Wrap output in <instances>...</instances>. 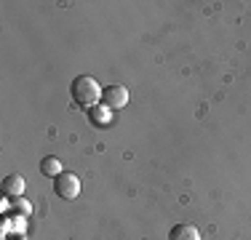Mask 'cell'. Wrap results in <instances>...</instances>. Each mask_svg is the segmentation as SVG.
Masks as SVG:
<instances>
[{
  "label": "cell",
  "instance_id": "1",
  "mask_svg": "<svg viewBox=\"0 0 251 240\" xmlns=\"http://www.w3.org/2000/svg\"><path fill=\"white\" fill-rule=\"evenodd\" d=\"M101 91H104V88H101L91 75H80L73 80V99L80 107H94L101 99Z\"/></svg>",
  "mask_w": 251,
  "mask_h": 240
},
{
  "label": "cell",
  "instance_id": "2",
  "mask_svg": "<svg viewBox=\"0 0 251 240\" xmlns=\"http://www.w3.org/2000/svg\"><path fill=\"white\" fill-rule=\"evenodd\" d=\"M53 190H56V195L62 197V200H75V197L80 195V176H75V173H70V171H62L53 179Z\"/></svg>",
  "mask_w": 251,
  "mask_h": 240
},
{
  "label": "cell",
  "instance_id": "3",
  "mask_svg": "<svg viewBox=\"0 0 251 240\" xmlns=\"http://www.w3.org/2000/svg\"><path fill=\"white\" fill-rule=\"evenodd\" d=\"M101 101H104V107H110V110H123V107L128 104V88L107 86L104 91H101Z\"/></svg>",
  "mask_w": 251,
  "mask_h": 240
},
{
  "label": "cell",
  "instance_id": "4",
  "mask_svg": "<svg viewBox=\"0 0 251 240\" xmlns=\"http://www.w3.org/2000/svg\"><path fill=\"white\" fill-rule=\"evenodd\" d=\"M0 187H3V192L8 197H14V200H16V197L25 195L27 184H25V176H22V173H8V176L3 179V184H0Z\"/></svg>",
  "mask_w": 251,
  "mask_h": 240
},
{
  "label": "cell",
  "instance_id": "5",
  "mask_svg": "<svg viewBox=\"0 0 251 240\" xmlns=\"http://www.w3.org/2000/svg\"><path fill=\"white\" fill-rule=\"evenodd\" d=\"M169 240H201V232H198V227L195 224H174L171 227V232H169Z\"/></svg>",
  "mask_w": 251,
  "mask_h": 240
},
{
  "label": "cell",
  "instance_id": "6",
  "mask_svg": "<svg viewBox=\"0 0 251 240\" xmlns=\"http://www.w3.org/2000/svg\"><path fill=\"white\" fill-rule=\"evenodd\" d=\"M40 173H43V176L56 179L59 173H62V163H59V158H53V155H49V158H43V160H40Z\"/></svg>",
  "mask_w": 251,
  "mask_h": 240
},
{
  "label": "cell",
  "instance_id": "7",
  "mask_svg": "<svg viewBox=\"0 0 251 240\" xmlns=\"http://www.w3.org/2000/svg\"><path fill=\"white\" fill-rule=\"evenodd\" d=\"M14 208H16L22 216H29V214H32V206H29L25 197H16V200H14Z\"/></svg>",
  "mask_w": 251,
  "mask_h": 240
}]
</instances>
